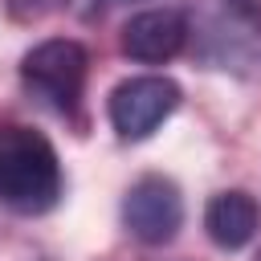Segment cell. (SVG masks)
I'll list each match as a JSON object with an SVG mask.
<instances>
[{"instance_id": "6da1fadb", "label": "cell", "mask_w": 261, "mask_h": 261, "mask_svg": "<svg viewBox=\"0 0 261 261\" xmlns=\"http://www.w3.org/2000/svg\"><path fill=\"white\" fill-rule=\"evenodd\" d=\"M61 200V163L53 143L20 122L0 126V204L20 216H41Z\"/></svg>"}, {"instance_id": "7a4b0ae2", "label": "cell", "mask_w": 261, "mask_h": 261, "mask_svg": "<svg viewBox=\"0 0 261 261\" xmlns=\"http://www.w3.org/2000/svg\"><path fill=\"white\" fill-rule=\"evenodd\" d=\"M86 73H90V57L77 41L69 37H49L41 45H33L20 61V77L24 86L53 110L69 114L86 90Z\"/></svg>"}, {"instance_id": "3957f363", "label": "cell", "mask_w": 261, "mask_h": 261, "mask_svg": "<svg viewBox=\"0 0 261 261\" xmlns=\"http://www.w3.org/2000/svg\"><path fill=\"white\" fill-rule=\"evenodd\" d=\"M179 86L171 77H159V73H147V77H126L114 86L110 94V126L122 135V139H147L155 135V126L179 106Z\"/></svg>"}, {"instance_id": "277c9868", "label": "cell", "mask_w": 261, "mask_h": 261, "mask_svg": "<svg viewBox=\"0 0 261 261\" xmlns=\"http://www.w3.org/2000/svg\"><path fill=\"white\" fill-rule=\"evenodd\" d=\"M122 220L143 245H167L184 224V196L167 175H143L126 188Z\"/></svg>"}, {"instance_id": "5b68a950", "label": "cell", "mask_w": 261, "mask_h": 261, "mask_svg": "<svg viewBox=\"0 0 261 261\" xmlns=\"http://www.w3.org/2000/svg\"><path fill=\"white\" fill-rule=\"evenodd\" d=\"M188 45V20L175 8H151L126 20L122 29V53L135 61H171L179 49Z\"/></svg>"}, {"instance_id": "8992f818", "label": "cell", "mask_w": 261, "mask_h": 261, "mask_svg": "<svg viewBox=\"0 0 261 261\" xmlns=\"http://www.w3.org/2000/svg\"><path fill=\"white\" fill-rule=\"evenodd\" d=\"M204 228L220 249H241L257 232V200L249 192H220L204 208Z\"/></svg>"}, {"instance_id": "52a82bcc", "label": "cell", "mask_w": 261, "mask_h": 261, "mask_svg": "<svg viewBox=\"0 0 261 261\" xmlns=\"http://www.w3.org/2000/svg\"><path fill=\"white\" fill-rule=\"evenodd\" d=\"M4 8L16 24H37V20L53 16L57 8H65V0H4Z\"/></svg>"}, {"instance_id": "ba28073f", "label": "cell", "mask_w": 261, "mask_h": 261, "mask_svg": "<svg viewBox=\"0 0 261 261\" xmlns=\"http://www.w3.org/2000/svg\"><path fill=\"white\" fill-rule=\"evenodd\" d=\"M110 4H118V0H94V12H98V8H110Z\"/></svg>"}, {"instance_id": "9c48e42d", "label": "cell", "mask_w": 261, "mask_h": 261, "mask_svg": "<svg viewBox=\"0 0 261 261\" xmlns=\"http://www.w3.org/2000/svg\"><path fill=\"white\" fill-rule=\"evenodd\" d=\"M257 261H261V253H257Z\"/></svg>"}]
</instances>
